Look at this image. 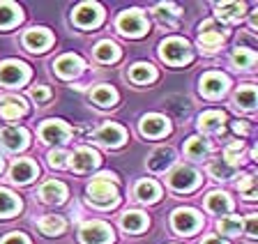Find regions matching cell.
<instances>
[{"instance_id": "836d02e7", "label": "cell", "mask_w": 258, "mask_h": 244, "mask_svg": "<svg viewBox=\"0 0 258 244\" xmlns=\"http://www.w3.org/2000/svg\"><path fill=\"white\" fill-rule=\"evenodd\" d=\"M235 102L240 104L242 109H247V111L256 109V102H258L256 88L253 86H242L240 90H237V95H235Z\"/></svg>"}, {"instance_id": "b9f144b4", "label": "cell", "mask_w": 258, "mask_h": 244, "mask_svg": "<svg viewBox=\"0 0 258 244\" xmlns=\"http://www.w3.org/2000/svg\"><path fill=\"white\" fill-rule=\"evenodd\" d=\"M30 97L35 99V102H46V99L51 97V93H48V88L37 86V88H32V90H30Z\"/></svg>"}, {"instance_id": "7dc6e473", "label": "cell", "mask_w": 258, "mask_h": 244, "mask_svg": "<svg viewBox=\"0 0 258 244\" xmlns=\"http://www.w3.org/2000/svg\"><path fill=\"white\" fill-rule=\"evenodd\" d=\"M0 171H3V159H0Z\"/></svg>"}, {"instance_id": "30bf717a", "label": "cell", "mask_w": 258, "mask_h": 244, "mask_svg": "<svg viewBox=\"0 0 258 244\" xmlns=\"http://www.w3.org/2000/svg\"><path fill=\"white\" fill-rule=\"evenodd\" d=\"M224 42V28L217 26L215 21H205L201 26V35H199V44L208 51H215L219 44Z\"/></svg>"}, {"instance_id": "60d3db41", "label": "cell", "mask_w": 258, "mask_h": 244, "mask_svg": "<svg viewBox=\"0 0 258 244\" xmlns=\"http://www.w3.org/2000/svg\"><path fill=\"white\" fill-rule=\"evenodd\" d=\"M48 164H51L53 169H62V166H67V152L53 150L51 154H48Z\"/></svg>"}, {"instance_id": "74e56055", "label": "cell", "mask_w": 258, "mask_h": 244, "mask_svg": "<svg viewBox=\"0 0 258 244\" xmlns=\"http://www.w3.org/2000/svg\"><path fill=\"white\" fill-rule=\"evenodd\" d=\"M210 173L215 175V178H219V180H226V178H231V175L235 173V166H231L228 161L219 159V161H215L212 166H210Z\"/></svg>"}, {"instance_id": "bcb514c9", "label": "cell", "mask_w": 258, "mask_h": 244, "mask_svg": "<svg viewBox=\"0 0 258 244\" xmlns=\"http://www.w3.org/2000/svg\"><path fill=\"white\" fill-rule=\"evenodd\" d=\"M233 129H235L237 134H247V131H249V127L244 125V122H235V125H233Z\"/></svg>"}, {"instance_id": "7a4b0ae2", "label": "cell", "mask_w": 258, "mask_h": 244, "mask_svg": "<svg viewBox=\"0 0 258 244\" xmlns=\"http://www.w3.org/2000/svg\"><path fill=\"white\" fill-rule=\"evenodd\" d=\"M115 28H118V33H122L124 37H143L148 33V21H145V17L139 10H127L118 17Z\"/></svg>"}, {"instance_id": "e575fe53", "label": "cell", "mask_w": 258, "mask_h": 244, "mask_svg": "<svg viewBox=\"0 0 258 244\" xmlns=\"http://www.w3.org/2000/svg\"><path fill=\"white\" fill-rule=\"evenodd\" d=\"M253 62H256V53L249 49H237L233 53V65L237 69H249V67H253Z\"/></svg>"}, {"instance_id": "ac0fdd59", "label": "cell", "mask_w": 258, "mask_h": 244, "mask_svg": "<svg viewBox=\"0 0 258 244\" xmlns=\"http://www.w3.org/2000/svg\"><path fill=\"white\" fill-rule=\"evenodd\" d=\"M37 175V166L30 161V159H19V161L12 166V180L19 182V185H26L32 178Z\"/></svg>"}, {"instance_id": "2e32d148", "label": "cell", "mask_w": 258, "mask_h": 244, "mask_svg": "<svg viewBox=\"0 0 258 244\" xmlns=\"http://www.w3.org/2000/svg\"><path fill=\"white\" fill-rule=\"evenodd\" d=\"M0 141L7 150H23L28 145V131L26 129H19V127H10L0 134Z\"/></svg>"}, {"instance_id": "d590c367", "label": "cell", "mask_w": 258, "mask_h": 244, "mask_svg": "<svg viewBox=\"0 0 258 244\" xmlns=\"http://www.w3.org/2000/svg\"><path fill=\"white\" fill-rule=\"evenodd\" d=\"M217 228H219L221 233H226V235H237L242 230V219L233 217V214H226V217L219 219Z\"/></svg>"}, {"instance_id": "5b68a950", "label": "cell", "mask_w": 258, "mask_h": 244, "mask_svg": "<svg viewBox=\"0 0 258 244\" xmlns=\"http://www.w3.org/2000/svg\"><path fill=\"white\" fill-rule=\"evenodd\" d=\"M30 76V69H28L23 62H16V60H7L0 65V83L14 88V86H21V83L28 81Z\"/></svg>"}, {"instance_id": "9a60e30c", "label": "cell", "mask_w": 258, "mask_h": 244, "mask_svg": "<svg viewBox=\"0 0 258 244\" xmlns=\"http://www.w3.org/2000/svg\"><path fill=\"white\" fill-rule=\"evenodd\" d=\"M55 74L62 76V78H74L83 71V60L79 55H62V58L55 60Z\"/></svg>"}, {"instance_id": "ab89813d", "label": "cell", "mask_w": 258, "mask_h": 244, "mask_svg": "<svg viewBox=\"0 0 258 244\" xmlns=\"http://www.w3.org/2000/svg\"><path fill=\"white\" fill-rule=\"evenodd\" d=\"M242 147H244V143H242V141L231 143V145L226 147V152H224V161H228L231 166H237V157H240Z\"/></svg>"}, {"instance_id": "ba28073f", "label": "cell", "mask_w": 258, "mask_h": 244, "mask_svg": "<svg viewBox=\"0 0 258 244\" xmlns=\"http://www.w3.org/2000/svg\"><path fill=\"white\" fill-rule=\"evenodd\" d=\"M104 12L97 3H83L74 10V23L81 28H95L97 23L102 21Z\"/></svg>"}, {"instance_id": "3957f363", "label": "cell", "mask_w": 258, "mask_h": 244, "mask_svg": "<svg viewBox=\"0 0 258 244\" xmlns=\"http://www.w3.org/2000/svg\"><path fill=\"white\" fill-rule=\"evenodd\" d=\"M81 242L83 244H111L113 230L104 221H88L81 226Z\"/></svg>"}, {"instance_id": "1f68e13d", "label": "cell", "mask_w": 258, "mask_h": 244, "mask_svg": "<svg viewBox=\"0 0 258 244\" xmlns=\"http://www.w3.org/2000/svg\"><path fill=\"white\" fill-rule=\"evenodd\" d=\"M39 230L48 237H53V235H60L64 230V219L55 217V214H48V217L39 219Z\"/></svg>"}, {"instance_id": "5bb4252c", "label": "cell", "mask_w": 258, "mask_h": 244, "mask_svg": "<svg viewBox=\"0 0 258 244\" xmlns=\"http://www.w3.org/2000/svg\"><path fill=\"white\" fill-rule=\"evenodd\" d=\"M53 42V37H51V33L48 30H44V28H32V30H28L26 35H23V46H26L28 51H46V46Z\"/></svg>"}, {"instance_id": "f546056e", "label": "cell", "mask_w": 258, "mask_h": 244, "mask_svg": "<svg viewBox=\"0 0 258 244\" xmlns=\"http://www.w3.org/2000/svg\"><path fill=\"white\" fill-rule=\"evenodd\" d=\"M21 21V10L12 3H0V28H10Z\"/></svg>"}, {"instance_id": "8fae6325", "label": "cell", "mask_w": 258, "mask_h": 244, "mask_svg": "<svg viewBox=\"0 0 258 244\" xmlns=\"http://www.w3.org/2000/svg\"><path fill=\"white\" fill-rule=\"evenodd\" d=\"M70 166L74 171H79V173L92 171V169H97V166H99V154H97L95 150H90V147H81V150H76L74 154H72Z\"/></svg>"}, {"instance_id": "277c9868", "label": "cell", "mask_w": 258, "mask_h": 244, "mask_svg": "<svg viewBox=\"0 0 258 244\" xmlns=\"http://www.w3.org/2000/svg\"><path fill=\"white\" fill-rule=\"evenodd\" d=\"M88 194H90V201L99 207H108L118 203V189L108 180H95V182H90Z\"/></svg>"}, {"instance_id": "ee69618b", "label": "cell", "mask_w": 258, "mask_h": 244, "mask_svg": "<svg viewBox=\"0 0 258 244\" xmlns=\"http://www.w3.org/2000/svg\"><path fill=\"white\" fill-rule=\"evenodd\" d=\"M256 226H258V217L251 214V217L247 219V235L249 237H256Z\"/></svg>"}, {"instance_id": "7402d4cb", "label": "cell", "mask_w": 258, "mask_h": 244, "mask_svg": "<svg viewBox=\"0 0 258 244\" xmlns=\"http://www.w3.org/2000/svg\"><path fill=\"white\" fill-rule=\"evenodd\" d=\"M224 122H226V115L221 113V111H208V113L201 115L199 129L205 131V134H210V131H219L221 127H224Z\"/></svg>"}, {"instance_id": "603a6c76", "label": "cell", "mask_w": 258, "mask_h": 244, "mask_svg": "<svg viewBox=\"0 0 258 244\" xmlns=\"http://www.w3.org/2000/svg\"><path fill=\"white\" fill-rule=\"evenodd\" d=\"M21 210V201L10 189H0V217H14Z\"/></svg>"}, {"instance_id": "7c38bea8", "label": "cell", "mask_w": 258, "mask_h": 244, "mask_svg": "<svg viewBox=\"0 0 258 244\" xmlns=\"http://www.w3.org/2000/svg\"><path fill=\"white\" fill-rule=\"evenodd\" d=\"M226 88H228V78L217 74V71H210L201 78V93L205 97H219V95L226 93Z\"/></svg>"}, {"instance_id": "4fadbf2b", "label": "cell", "mask_w": 258, "mask_h": 244, "mask_svg": "<svg viewBox=\"0 0 258 244\" xmlns=\"http://www.w3.org/2000/svg\"><path fill=\"white\" fill-rule=\"evenodd\" d=\"M124 138H127V131H124L120 125H113V122H106L102 129L97 131V141L102 143V145H108V147L122 145Z\"/></svg>"}, {"instance_id": "f6af8a7d", "label": "cell", "mask_w": 258, "mask_h": 244, "mask_svg": "<svg viewBox=\"0 0 258 244\" xmlns=\"http://www.w3.org/2000/svg\"><path fill=\"white\" fill-rule=\"evenodd\" d=\"M203 244H226L221 237H217V235H208V237L203 239Z\"/></svg>"}, {"instance_id": "e0dca14e", "label": "cell", "mask_w": 258, "mask_h": 244, "mask_svg": "<svg viewBox=\"0 0 258 244\" xmlns=\"http://www.w3.org/2000/svg\"><path fill=\"white\" fill-rule=\"evenodd\" d=\"M141 131H143L145 136H164L168 131V120L157 113L145 115V118L141 120Z\"/></svg>"}, {"instance_id": "8d00e7d4", "label": "cell", "mask_w": 258, "mask_h": 244, "mask_svg": "<svg viewBox=\"0 0 258 244\" xmlns=\"http://www.w3.org/2000/svg\"><path fill=\"white\" fill-rule=\"evenodd\" d=\"M155 14H157V19H159L161 23L175 26V17L180 14V12H177V7H173V5H157L155 7Z\"/></svg>"}, {"instance_id": "4316f807", "label": "cell", "mask_w": 258, "mask_h": 244, "mask_svg": "<svg viewBox=\"0 0 258 244\" xmlns=\"http://www.w3.org/2000/svg\"><path fill=\"white\" fill-rule=\"evenodd\" d=\"M129 78L134 83H148V81H155L157 78V71L152 65L148 62H136L132 69H129Z\"/></svg>"}, {"instance_id": "ffe728a7", "label": "cell", "mask_w": 258, "mask_h": 244, "mask_svg": "<svg viewBox=\"0 0 258 244\" xmlns=\"http://www.w3.org/2000/svg\"><path fill=\"white\" fill-rule=\"evenodd\" d=\"M173 164V150L171 147H159L150 154L148 159V169L155 171V173H161V171H166L168 166Z\"/></svg>"}, {"instance_id": "f1b7e54d", "label": "cell", "mask_w": 258, "mask_h": 244, "mask_svg": "<svg viewBox=\"0 0 258 244\" xmlns=\"http://www.w3.org/2000/svg\"><path fill=\"white\" fill-rule=\"evenodd\" d=\"M145 226H148V219L143 212H124L122 214V228L129 233H141Z\"/></svg>"}, {"instance_id": "9c48e42d", "label": "cell", "mask_w": 258, "mask_h": 244, "mask_svg": "<svg viewBox=\"0 0 258 244\" xmlns=\"http://www.w3.org/2000/svg\"><path fill=\"white\" fill-rule=\"evenodd\" d=\"M39 136L44 143H64L70 138V127L60 120H46L39 129Z\"/></svg>"}, {"instance_id": "cb8c5ba5", "label": "cell", "mask_w": 258, "mask_h": 244, "mask_svg": "<svg viewBox=\"0 0 258 244\" xmlns=\"http://www.w3.org/2000/svg\"><path fill=\"white\" fill-rule=\"evenodd\" d=\"M205 205H208L210 212H215V214H228L233 207L231 198L226 194H221V191H215V194L208 196V201H205Z\"/></svg>"}, {"instance_id": "83f0119b", "label": "cell", "mask_w": 258, "mask_h": 244, "mask_svg": "<svg viewBox=\"0 0 258 244\" xmlns=\"http://www.w3.org/2000/svg\"><path fill=\"white\" fill-rule=\"evenodd\" d=\"M90 99L97 106H113L115 99H118V95H115V90H113L111 86H97L90 93Z\"/></svg>"}, {"instance_id": "d6986e66", "label": "cell", "mask_w": 258, "mask_h": 244, "mask_svg": "<svg viewBox=\"0 0 258 244\" xmlns=\"http://www.w3.org/2000/svg\"><path fill=\"white\" fill-rule=\"evenodd\" d=\"M26 113V104L19 97H5L0 99V115L5 120H16Z\"/></svg>"}, {"instance_id": "6da1fadb", "label": "cell", "mask_w": 258, "mask_h": 244, "mask_svg": "<svg viewBox=\"0 0 258 244\" xmlns=\"http://www.w3.org/2000/svg\"><path fill=\"white\" fill-rule=\"evenodd\" d=\"M159 55H161V60H166L171 65H184V62L191 60V46L180 37H171L166 42H161Z\"/></svg>"}, {"instance_id": "4dcf8cb0", "label": "cell", "mask_w": 258, "mask_h": 244, "mask_svg": "<svg viewBox=\"0 0 258 244\" xmlns=\"http://www.w3.org/2000/svg\"><path fill=\"white\" fill-rule=\"evenodd\" d=\"M95 58L99 62H115L120 58V49L113 42H99L95 46Z\"/></svg>"}, {"instance_id": "484cf974", "label": "cell", "mask_w": 258, "mask_h": 244, "mask_svg": "<svg viewBox=\"0 0 258 244\" xmlns=\"http://www.w3.org/2000/svg\"><path fill=\"white\" fill-rule=\"evenodd\" d=\"M136 196H139V201H143V203H155L161 196V189L152 180H143V182L136 185Z\"/></svg>"}, {"instance_id": "f35d334b", "label": "cell", "mask_w": 258, "mask_h": 244, "mask_svg": "<svg viewBox=\"0 0 258 244\" xmlns=\"http://www.w3.org/2000/svg\"><path fill=\"white\" fill-rule=\"evenodd\" d=\"M237 189L244 191V198H247V201H253V198H256V178H253V175H244V178L237 182Z\"/></svg>"}, {"instance_id": "d6a6232c", "label": "cell", "mask_w": 258, "mask_h": 244, "mask_svg": "<svg viewBox=\"0 0 258 244\" xmlns=\"http://www.w3.org/2000/svg\"><path fill=\"white\" fill-rule=\"evenodd\" d=\"M208 150H210L208 141H203V138H199V136L189 138L187 145H184V154H187L189 159H203L205 154H208Z\"/></svg>"}, {"instance_id": "d4e9b609", "label": "cell", "mask_w": 258, "mask_h": 244, "mask_svg": "<svg viewBox=\"0 0 258 244\" xmlns=\"http://www.w3.org/2000/svg\"><path fill=\"white\" fill-rule=\"evenodd\" d=\"M217 17L221 21H240L244 17V5L242 3H221L217 5Z\"/></svg>"}, {"instance_id": "44dd1931", "label": "cell", "mask_w": 258, "mask_h": 244, "mask_svg": "<svg viewBox=\"0 0 258 244\" xmlns=\"http://www.w3.org/2000/svg\"><path fill=\"white\" fill-rule=\"evenodd\" d=\"M39 196H42L44 203H62L64 196H67V187H64L62 182L51 180V182H46V185L39 189Z\"/></svg>"}, {"instance_id": "52a82bcc", "label": "cell", "mask_w": 258, "mask_h": 244, "mask_svg": "<svg viewBox=\"0 0 258 244\" xmlns=\"http://www.w3.org/2000/svg\"><path fill=\"white\" fill-rule=\"evenodd\" d=\"M201 182L199 173L194 169H189V166H180V169H175L171 173V178H168V185L173 187L175 191H191L196 189Z\"/></svg>"}, {"instance_id": "7bdbcfd3", "label": "cell", "mask_w": 258, "mask_h": 244, "mask_svg": "<svg viewBox=\"0 0 258 244\" xmlns=\"http://www.w3.org/2000/svg\"><path fill=\"white\" fill-rule=\"evenodd\" d=\"M3 244H30V239H28L26 235H21V233H12V235H7V237L3 239Z\"/></svg>"}, {"instance_id": "8992f818", "label": "cell", "mask_w": 258, "mask_h": 244, "mask_svg": "<svg viewBox=\"0 0 258 244\" xmlns=\"http://www.w3.org/2000/svg\"><path fill=\"white\" fill-rule=\"evenodd\" d=\"M173 228H175L180 235H191L194 230L201 228V217L196 210H189V207H180V210L173 212Z\"/></svg>"}]
</instances>
